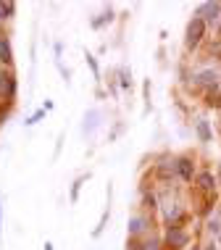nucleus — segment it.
<instances>
[{"label":"nucleus","mask_w":221,"mask_h":250,"mask_svg":"<svg viewBox=\"0 0 221 250\" xmlns=\"http://www.w3.org/2000/svg\"><path fill=\"white\" fill-rule=\"evenodd\" d=\"M82 185H84V177H79V179L71 185V203L79 200V190H82Z\"/></svg>","instance_id":"obj_17"},{"label":"nucleus","mask_w":221,"mask_h":250,"mask_svg":"<svg viewBox=\"0 0 221 250\" xmlns=\"http://www.w3.org/2000/svg\"><path fill=\"white\" fill-rule=\"evenodd\" d=\"M205 232L213 234V237L221 234V211H213L208 219H205Z\"/></svg>","instance_id":"obj_13"},{"label":"nucleus","mask_w":221,"mask_h":250,"mask_svg":"<svg viewBox=\"0 0 221 250\" xmlns=\"http://www.w3.org/2000/svg\"><path fill=\"white\" fill-rule=\"evenodd\" d=\"M192 16H200V19L205 21V26H208V29H216V24H219V19H221V3H219V0L200 3Z\"/></svg>","instance_id":"obj_6"},{"label":"nucleus","mask_w":221,"mask_h":250,"mask_svg":"<svg viewBox=\"0 0 221 250\" xmlns=\"http://www.w3.org/2000/svg\"><path fill=\"white\" fill-rule=\"evenodd\" d=\"M219 179H221V164H219Z\"/></svg>","instance_id":"obj_27"},{"label":"nucleus","mask_w":221,"mask_h":250,"mask_svg":"<svg viewBox=\"0 0 221 250\" xmlns=\"http://www.w3.org/2000/svg\"><path fill=\"white\" fill-rule=\"evenodd\" d=\"M16 92H19V79H16V74H13V69H3V66H0V100L13 105Z\"/></svg>","instance_id":"obj_4"},{"label":"nucleus","mask_w":221,"mask_h":250,"mask_svg":"<svg viewBox=\"0 0 221 250\" xmlns=\"http://www.w3.org/2000/svg\"><path fill=\"white\" fill-rule=\"evenodd\" d=\"M216 242H219V245H221V234H219V237H216Z\"/></svg>","instance_id":"obj_26"},{"label":"nucleus","mask_w":221,"mask_h":250,"mask_svg":"<svg viewBox=\"0 0 221 250\" xmlns=\"http://www.w3.org/2000/svg\"><path fill=\"white\" fill-rule=\"evenodd\" d=\"M0 66L3 69H13V48L8 35H0Z\"/></svg>","instance_id":"obj_11"},{"label":"nucleus","mask_w":221,"mask_h":250,"mask_svg":"<svg viewBox=\"0 0 221 250\" xmlns=\"http://www.w3.org/2000/svg\"><path fill=\"white\" fill-rule=\"evenodd\" d=\"M142 208H145V211H150V213L161 211V200H158V195H156V192H142Z\"/></svg>","instance_id":"obj_15"},{"label":"nucleus","mask_w":221,"mask_h":250,"mask_svg":"<svg viewBox=\"0 0 221 250\" xmlns=\"http://www.w3.org/2000/svg\"><path fill=\"white\" fill-rule=\"evenodd\" d=\"M177 177L182 182H195V158L192 155H177Z\"/></svg>","instance_id":"obj_10"},{"label":"nucleus","mask_w":221,"mask_h":250,"mask_svg":"<svg viewBox=\"0 0 221 250\" xmlns=\"http://www.w3.org/2000/svg\"><path fill=\"white\" fill-rule=\"evenodd\" d=\"M8 111H11V103H3V100H0V124L8 119Z\"/></svg>","instance_id":"obj_19"},{"label":"nucleus","mask_w":221,"mask_h":250,"mask_svg":"<svg viewBox=\"0 0 221 250\" xmlns=\"http://www.w3.org/2000/svg\"><path fill=\"white\" fill-rule=\"evenodd\" d=\"M161 216H163V224L166 227H184L187 224V208L182 200L171 198V200H161Z\"/></svg>","instance_id":"obj_1"},{"label":"nucleus","mask_w":221,"mask_h":250,"mask_svg":"<svg viewBox=\"0 0 221 250\" xmlns=\"http://www.w3.org/2000/svg\"><path fill=\"white\" fill-rule=\"evenodd\" d=\"M195 132H198L200 143H211V140H213L211 124H208V121H205V119H198V121H195Z\"/></svg>","instance_id":"obj_14"},{"label":"nucleus","mask_w":221,"mask_h":250,"mask_svg":"<svg viewBox=\"0 0 221 250\" xmlns=\"http://www.w3.org/2000/svg\"><path fill=\"white\" fill-rule=\"evenodd\" d=\"M205 37H208V26L200 16H192L190 24H187V32H184V48L187 50H198L200 45L205 42Z\"/></svg>","instance_id":"obj_2"},{"label":"nucleus","mask_w":221,"mask_h":250,"mask_svg":"<svg viewBox=\"0 0 221 250\" xmlns=\"http://www.w3.org/2000/svg\"><path fill=\"white\" fill-rule=\"evenodd\" d=\"M121 87H129V71H121Z\"/></svg>","instance_id":"obj_22"},{"label":"nucleus","mask_w":221,"mask_h":250,"mask_svg":"<svg viewBox=\"0 0 221 250\" xmlns=\"http://www.w3.org/2000/svg\"><path fill=\"white\" fill-rule=\"evenodd\" d=\"M0 234H3V232H0Z\"/></svg>","instance_id":"obj_28"},{"label":"nucleus","mask_w":221,"mask_h":250,"mask_svg":"<svg viewBox=\"0 0 221 250\" xmlns=\"http://www.w3.org/2000/svg\"><path fill=\"white\" fill-rule=\"evenodd\" d=\"M105 21H113V11H111V8L103 13V19H95V21H92V26H103Z\"/></svg>","instance_id":"obj_18"},{"label":"nucleus","mask_w":221,"mask_h":250,"mask_svg":"<svg viewBox=\"0 0 221 250\" xmlns=\"http://www.w3.org/2000/svg\"><path fill=\"white\" fill-rule=\"evenodd\" d=\"M42 116H45V108H40V111L35 113V116H29V119H26V124H29V126H32V124H37V121L42 119Z\"/></svg>","instance_id":"obj_20"},{"label":"nucleus","mask_w":221,"mask_h":250,"mask_svg":"<svg viewBox=\"0 0 221 250\" xmlns=\"http://www.w3.org/2000/svg\"><path fill=\"white\" fill-rule=\"evenodd\" d=\"M192 242V234L184 227H166L163 234V250H187Z\"/></svg>","instance_id":"obj_3"},{"label":"nucleus","mask_w":221,"mask_h":250,"mask_svg":"<svg viewBox=\"0 0 221 250\" xmlns=\"http://www.w3.org/2000/svg\"><path fill=\"white\" fill-rule=\"evenodd\" d=\"M195 190L200 195H216L219 190V177H213V174L208 171V168H203V171H198V177H195Z\"/></svg>","instance_id":"obj_8"},{"label":"nucleus","mask_w":221,"mask_h":250,"mask_svg":"<svg viewBox=\"0 0 221 250\" xmlns=\"http://www.w3.org/2000/svg\"><path fill=\"white\" fill-rule=\"evenodd\" d=\"M87 63L92 66V74H95V77H98V74H100V69H98V61L92 58V56H87Z\"/></svg>","instance_id":"obj_21"},{"label":"nucleus","mask_w":221,"mask_h":250,"mask_svg":"<svg viewBox=\"0 0 221 250\" xmlns=\"http://www.w3.org/2000/svg\"><path fill=\"white\" fill-rule=\"evenodd\" d=\"M221 79V71L219 69H213V66H208V69H200L192 74V87H198V90H211L213 84H216Z\"/></svg>","instance_id":"obj_7"},{"label":"nucleus","mask_w":221,"mask_h":250,"mask_svg":"<svg viewBox=\"0 0 221 250\" xmlns=\"http://www.w3.org/2000/svg\"><path fill=\"white\" fill-rule=\"evenodd\" d=\"M203 100H205V105H208V108H216V111H221V79L211 87V90L203 92Z\"/></svg>","instance_id":"obj_12"},{"label":"nucleus","mask_w":221,"mask_h":250,"mask_svg":"<svg viewBox=\"0 0 221 250\" xmlns=\"http://www.w3.org/2000/svg\"><path fill=\"white\" fill-rule=\"evenodd\" d=\"M150 229H153V219L145 216V213H135V216H129V221H126V232H129V237H135V240L147 237Z\"/></svg>","instance_id":"obj_5"},{"label":"nucleus","mask_w":221,"mask_h":250,"mask_svg":"<svg viewBox=\"0 0 221 250\" xmlns=\"http://www.w3.org/2000/svg\"><path fill=\"white\" fill-rule=\"evenodd\" d=\"M216 248H219V242H216V240L208 242V245H203V250H216Z\"/></svg>","instance_id":"obj_23"},{"label":"nucleus","mask_w":221,"mask_h":250,"mask_svg":"<svg viewBox=\"0 0 221 250\" xmlns=\"http://www.w3.org/2000/svg\"><path fill=\"white\" fill-rule=\"evenodd\" d=\"M16 16V3H11V0H5V3H0V19L3 21H8V19Z\"/></svg>","instance_id":"obj_16"},{"label":"nucleus","mask_w":221,"mask_h":250,"mask_svg":"<svg viewBox=\"0 0 221 250\" xmlns=\"http://www.w3.org/2000/svg\"><path fill=\"white\" fill-rule=\"evenodd\" d=\"M213 32H216V37H221V19H219V24H216V29H213Z\"/></svg>","instance_id":"obj_24"},{"label":"nucleus","mask_w":221,"mask_h":250,"mask_svg":"<svg viewBox=\"0 0 221 250\" xmlns=\"http://www.w3.org/2000/svg\"><path fill=\"white\" fill-rule=\"evenodd\" d=\"M156 177L161 182H171L177 177V158L174 155H161L158 164H156Z\"/></svg>","instance_id":"obj_9"},{"label":"nucleus","mask_w":221,"mask_h":250,"mask_svg":"<svg viewBox=\"0 0 221 250\" xmlns=\"http://www.w3.org/2000/svg\"><path fill=\"white\" fill-rule=\"evenodd\" d=\"M3 24H5V21H3V19H0V35H5V32H3Z\"/></svg>","instance_id":"obj_25"}]
</instances>
